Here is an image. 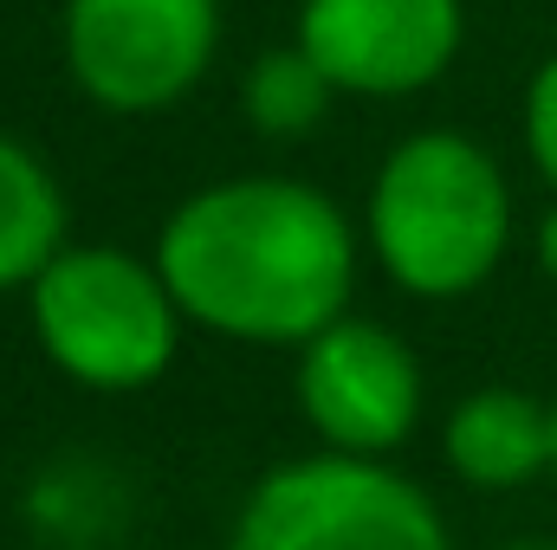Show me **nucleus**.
Returning <instances> with one entry per match:
<instances>
[{
  "label": "nucleus",
  "instance_id": "nucleus-1",
  "mask_svg": "<svg viewBox=\"0 0 557 550\" xmlns=\"http://www.w3.org/2000/svg\"><path fill=\"white\" fill-rule=\"evenodd\" d=\"M162 278L208 330L253 343L318 337L350 298V227L298 182H227L175 208Z\"/></svg>",
  "mask_w": 557,
  "mask_h": 550
},
{
  "label": "nucleus",
  "instance_id": "nucleus-2",
  "mask_svg": "<svg viewBox=\"0 0 557 550\" xmlns=\"http://www.w3.org/2000/svg\"><path fill=\"white\" fill-rule=\"evenodd\" d=\"M506 182L467 137H416L403 142L370 201V234L383 266L409 291L454 298L499 266L506 253Z\"/></svg>",
  "mask_w": 557,
  "mask_h": 550
},
{
  "label": "nucleus",
  "instance_id": "nucleus-3",
  "mask_svg": "<svg viewBox=\"0 0 557 550\" xmlns=\"http://www.w3.org/2000/svg\"><path fill=\"white\" fill-rule=\"evenodd\" d=\"M175 291L131 253L72 247L33 278V324L52 363L91 389H143L175 350Z\"/></svg>",
  "mask_w": 557,
  "mask_h": 550
},
{
  "label": "nucleus",
  "instance_id": "nucleus-4",
  "mask_svg": "<svg viewBox=\"0 0 557 550\" xmlns=\"http://www.w3.org/2000/svg\"><path fill=\"white\" fill-rule=\"evenodd\" d=\"M234 550H447V532L409 479L337 453L260 479Z\"/></svg>",
  "mask_w": 557,
  "mask_h": 550
},
{
  "label": "nucleus",
  "instance_id": "nucleus-5",
  "mask_svg": "<svg viewBox=\"0 0 557 550\" xmlns=\"http://www.w3.org/2000/svg\"><path fill=\"white\" fill-rule=\"evenodd\" d=\"M65 52L98 104L162 111L214 52V0H72Z\"/></svg>",
  "mask_w": 557,
  "mask_h": 550
},
{
  "label": "nucleus",
  "instance_id": "nucleus-6",
  "mask_svg": "<svg viewBox=\"0 0 557 550\" xmlns=\"http://www.w3.org/2000/svg\"><path fill=\"white\" fill-rule=\"evenodd\" d=\"M298 46L344 91H416L460 46L454 0H305Z\"/></svg>",
  "mask_w": 557,
  "mask_h": 550
},
{
  "label": "nucleus",
  "instance_id": "nucleus-7",
  "mask_svg": "<svg viewBox=\"0 0 557 550\" xmlns=\"http://www.w3.org/2000/svg\"><path fill=\"white\" fill-rule=\"evenodd\" d=\"M298 396H305V414L311 427L344 447V453H383L396 447L409 427H416L421 409V376L416 357L376 330V324H331L311 337L305 350V370H298Z\"/></svg>",
  "mask_w": 557,
  "mask_h": 550
},
{
  "label": "nucleus",
  "instance_id": "nucleus-8",
  "mask_svg": "<svg viewBox=\"0 0 557 550\" xmlns=\"http://www.w3.org/2000/svg\"><path fill=\"white\" fill-rule=\"evenodd\" d=\"M447 460L473 486H525L539 466H552V409L519 389L467 396L447 421Z\"/></svg>",
  "mask_w": 557,
  "mask_h": 550
},
{
  "label": "nucleus",
  "instance_id": "nucleus-9",
  "mask_svg": "<svg viewBox=\"0 0 557 550\" xmlns=\"http://www.w3.org/2000/svg\"><path fill=\"white\" fill-rule=\"evenodd\" d=\"M59 234H65V208L52 175L33 162V149L0 137V285L46 273L59 260Z\"/></svg>",
  "mask_w": 557,
  "mask_h": 550
},
{
  "label": "nucleus",
  "instance_id": "nucleus-10",
  "mask_svg": "<svg viewBox=\"0 0 557 550\" xmlns=\"http://www.w3.org/2000/svg\"><path fill=\"white\" fill-rule=\"evenodd\" d=\"M324 98H331V78L324 65L298 46V52H267L253 72H247V117L267 130V137H298L324 117Z\"/></svg>",
  "mask_w": 557,
  "mask_h": 550
},
{
  "label": "nucleus",
  "instance_id": "nucleus-11",
  "mask_svg": "<svg viewBox=\"0 0 557 550\" xmlns=\"http://www.w3.org/2000/svg\"><path fill=\"white\" fill-rule=\"evenodd\" d=\"M525 137H532V155H539V168L552 175L557 188V59L532 78V104H525Z\"/></svg>",
  "mask_w": 557,
  "mask_h": 550
},
{
  "label": "nucleus",
  "instance_id": "nucleus-12",
  "mask_svg": "<svg viewBox=\"0 0 557 550\" xmlns=\"http://www.w3.org/2000/svg\"><path fill=\"white\" fill-rule=\"evenodd\" d=\"M539 247H545V266L557 273V208H552V221H545V234H539Z\"/></svg>",
  "mask_w": 557,
  "mask_h": 550
},
{
  "label": "nucleus",
  "instance_id": "nucleus-13",
  "mask_svg": "<svg viewBox=\"0 0 557 550\" xmlns=\"http://www.w3.org/2000/svg\"><path fill=\"white\" fill-rule=\"evenodd\" d=\"M552 466H557V409H552Z\"/></svg>",
  "mask_w": 557,
  "mask_h": 550
},
{
  "label": "nucleus",
  "instance_id": "nucleus-14",
  "mask_svg": "<svg viewBox=\"0 0 557 550\" xmlns=\"http://www.w3.org/2000/svg\"><path fill=\"white\" fill-rule=\"evenodd\" d=\"M525 550H552V545H525Z\"/></svg>",
  "mask_w": 557,
  "mask_h": 550
}]
</instances>
